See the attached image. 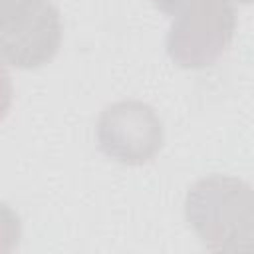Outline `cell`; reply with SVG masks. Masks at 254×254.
<instances>
[{"label": "cell", "instance_id": "obj_1", "mask_svg": "<svg viewBox=\"0 0 254 254\" xmlns=\"http://www.w3.org/2000/svg\"><path fill=\"white\" fill-rule=\"evenodd\" d=\"M234 14L226 0H196L179 10L169 52L183 65H204L230 40Z\"/></svg>", "mask_w": 254, "mask_h": 254}, {"label": "cell", "instance_id": "obj_2", "mask_svg": "<svg viewBox=\"0 0 254 254\" xmlns=\"http://www.w3.org/2000/svg\"><path fill=\"white\" fill-rule=\"evenodd\" d=\"M99 141L107 155L123 163H141L161 147V121L139 101L107 107L99 119Z\"/></svg>", "mask_w": 254, "mask_h": 254}, {"label": "cell", "instance_id": "obj_3", "mask_svg": "<svg viewBox=\"0 0 254 254\" xmlns=\"http://www.w3.org/2000/svg\"><path fill=\"white\" fill-rule=\"evenodd\" d=\"M242 2H250V0H242Z\"/></svg>", "mask_w": 254, "mask_h": 254}]
</instances>
